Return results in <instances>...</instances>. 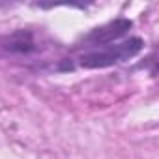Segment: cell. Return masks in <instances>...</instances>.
I'll return each instance as SVG.
<instances>
[{
	"mask_svg": "<svg viewBox=\"0 0 159 159\" xmlns=\"http://www.w3.org/2000/svg\"><path fill=\"white\" fill-rule=\"evenodd\" d=\"M144 49V41L140 38H129L122 43L114 45H103L101 49L90 51L79 56V66L86 69H98V67H109L120 62H125L133 56H137Z\"/></svg>",
	"mask_w": 159,
	"mask_h": 159,
	"instance_id": "1",
	"label": "cell"
},
{
	"mask_svg": "<svg viewBox=\"0 0 159 159\" xmlns=\"http://www.w3.org/2000/svg\"><path fill=\"white\" fill-rule=\"evenodd\" d=\"M131 26H133V23H131L129 19H116V21H111V23H107V25H103V26L94 28V30L84 38V43L94 45V47L109 45L111 41L122 38Z\"/></svg>",
	"mask_w": 159,
	"mask_h": 159,
	"instance_id": "2",
	"label": "cell"
}]
</instances>
